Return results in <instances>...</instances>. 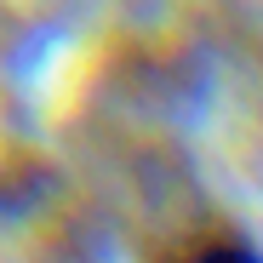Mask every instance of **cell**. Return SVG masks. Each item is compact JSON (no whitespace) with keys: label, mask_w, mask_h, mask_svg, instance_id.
<instances>
[{"label":"cell","mask_w":263,"mask_h":263,"mask_svg":"<svg viewBox=\"0 0 263 263\" xmlns=\"http://www.w3.org/2000/svg\"><path fill=\"white\" fill-rule=\"evenodd\" d=\"M178 263H263V252H257L246 235H206V240H195Z\"/></svg>","instance_id":"obj_1"}]
</instances>
